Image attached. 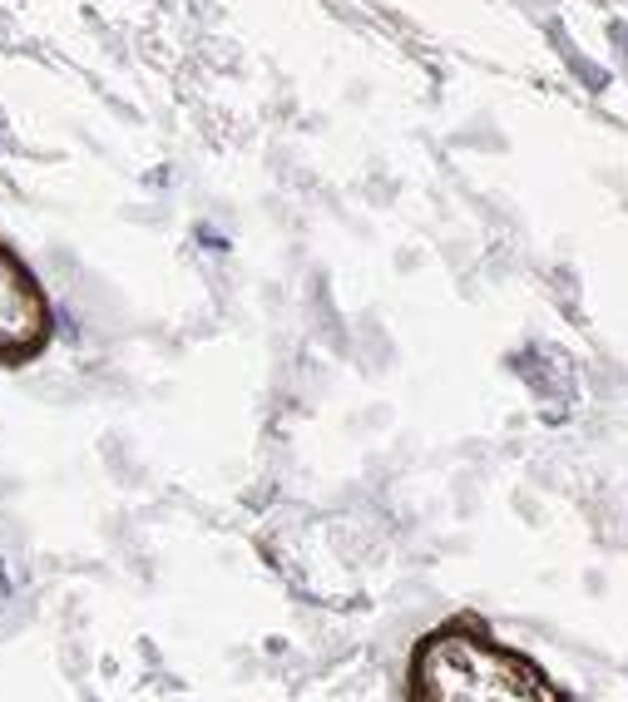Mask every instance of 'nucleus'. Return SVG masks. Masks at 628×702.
<instances>
[{
  "label": "nucleus",
  "instance_id": "nucleus-1",
  "mask_svg": "<svg viewBox=\"0 0 628 702\" xmlns=\"http://www.w3.org/2000/svg\"><path fill=\"white\" fill-rule=\"evenodd\" d=\"M411 702H564L520 653L480 628H436L411 658Z\"/></svg>",
  "mask_w": 628,
  "mask_h": 702
},
{
  "label": "nucleus",
  "instance_id": "nucleus-2",
  "mask_svg": "<svg viewBox=\"0 0 628 702\" xmlns=\"http://www.w3.org/2000/svg\"><path fill=\"white\" fill-rule=\"evenodd\" d=\"M50 302L30 267L0 248V366H20L50 347Z\"/></svg>",
  "mask_w": 628,
  "mask_h": 702
}]
</instances>
